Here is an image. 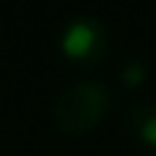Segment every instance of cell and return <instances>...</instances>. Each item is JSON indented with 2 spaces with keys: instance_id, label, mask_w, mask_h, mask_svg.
Here are the masks:
<instances>
[{
  "instance_id": "obj_1",
  "label": "cell",
  "mask_w": 156,
  "mask_h": 156,
  "mask_svg": "<svg viewBox=\"0 0 156 156\" xmlns=\"http://www.w3.org/2000/svg\"><path fill=\"white\" fill-rule=\"evenodd\" d=\"M112 110V90L101 80L69 82L58 90L49 107L55 129L66 137H85L96 132Z\"/></svg>"
},
{
  "instance_id": "obj_4",
  "label": "cell",
  "mask_w": 156,
  "mask_h": 156,
  "mask_svg": "<svg viewBox=\"0 0 156 156\" xmlns=\"http://www.w3.org/2000/svg\"><path fill=\"white\" fill-rule=\"evenodd\" d=\"M145 80H148V66H145L143 60L132 58V60L123 63V69H121V82H123L126 88H140Z\"/></svg>"
},
{
  "instance_id": "obj_2",
  "label": "cell",
  "mask_w": 156,
  "mask_h": 156,
  "mask_svg": "<svg viewBox=\"0 0 156 156\" xmlns=\"http://www.w3.org/2000/svg\"><path fill=\"white\" fill-rule=\"evenodd\" d=\"M60 55L74 66H101L110 55V30L96 16H74L60 30Z\"/></svg>"
},
{
  "instance_id": "obj_3",
  "label": "cell",
  "mask_w": 156,
  "mask_h": 156,
  "mask_svg": "<svg viewBox=\"0 0 156 156\" xmlns=\"http://www.w3.org/2000/svg\"><path fill=\"white\" fill-rule=\"evenodd\" d=\"M129 134L148 151H156V101H134L126 110Z\"/></svg>"
}]
</instances>
